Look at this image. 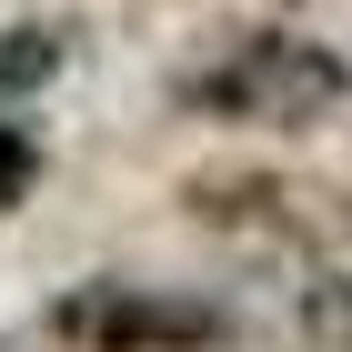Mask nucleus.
<instances>
[{"label": "nucleus", "instance_id": "obj_3", "mask_svg": "<svg viewBox=\"0 0 352 352\" xmlns=\"http://www.w3.org/2000/svg\"><path fill=\"white\" fill-rule=\"evenodd\" d=\"M182 212L201 232H292L302 191L282 171H201V182H182Z\"/></svg>", "mask_w": 352, "mask_h": 352}, {"label": "nucleus", "instance_id": "obj_4", "mask_svg": "<svg viewBox=\"0 0 352 352\" xmlns=\"http://www.w3.org/2000/svg\"><path fill=\"white\" fill-rule=\"evenodd\" d=\"M60 60H71V30H60V21H21V30H0V101L41 91Z\"/></svg>", "mask_w": 352, "mask_h": 352}, {"label": "nucleus", "instance_id": "obj_2", "mask_svg": "<svg viewBox=\"0 0 352 352\" xmlns=\"http://www.w3.org/2000/svg\"><path fill=\"white\" fill-rule=\"evenodd\" d=\"M51 342L60 352H221L232 312L171 282H81L51 302Z\"/></svg>", "mask_w": 352, "mask_h": 352}, {"label": "nucleus", "instance_id": "obj_5", "mask_svg": "<svg viewBox=\"0 0 352 352\" xmlns=\"http://www.w3.org/2000/svg\"><path fill=\"white\" fill-rule=\"evenodd\" d=\"M312 332L352 352V272H342V282H322V292H312Z\"/></svg>", "mask_w": 352, "mask_h": 352}, {"label": "nucleus", "instance_id": "obj_1", "mask_svg": "<svg viewBox=\"0 0 352 352\" xmlns=\"http://www.w3.org/2000/svg\"><path fill=\"white\" fill-rule=\"evenodd\" d=\"M171 101L221 131H322L352 101V60L312 30H232L171 81Z\"/></svg>", "mask_w": 352, "mask_h": 352}]
</instances>
